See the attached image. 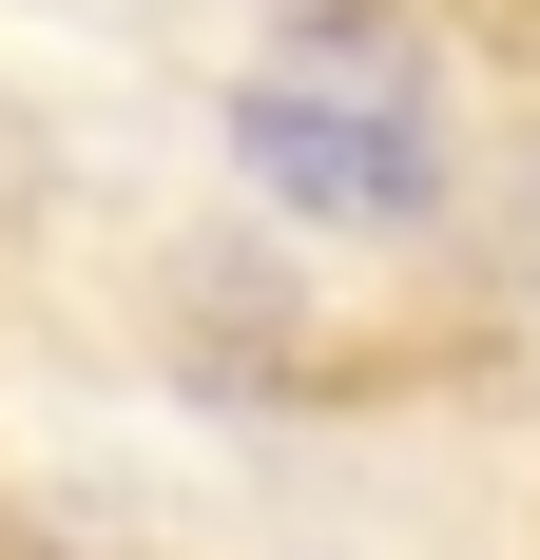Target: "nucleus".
<instances>
[{"instance_id":"f257e3e1","label":"nucleus","mask_w":540,"mask_h":560,"mask_svg":"<svg viewBox=\"0 0 540 560\" xmlns=\"http://www.w3.org/2000/svg\"><path fill=\"white\" fill-rule=\"evenodd\" d=\"M232 155H251L290 213H348V232L425 213V116H406V78H386V58H328V78H251V97H232Z\"/></svg>"}]
</instances>
